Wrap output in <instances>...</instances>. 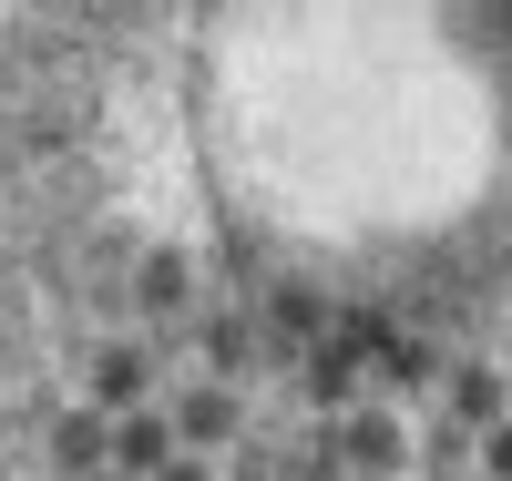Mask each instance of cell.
<instances>
[{
	"label": "cell",
	"instance_id": "13",
	"mask_svg": "<svg viewBox=\"0 0 512 481\" xmlns=\"http://www.w3.org/2000/svg\"><path fill=\"white\" fill-rule=\"evenodd\" d=\"M461 461H472V430H451V420H441V430H431V471H441V481H451V471H461Z\"/></svg>",
	"mask_w": 512,
	"mask_h": 481
},
{
	"label": "cell",
	"instance_id": "11",
	"mask_svg": "<svg viewBox=\"0 0 512 481\" xmlns=\"http://www.w3.org/2000/svg\"><path fill=\"white\" fill-rule=\"evenodd\" d=\"M379 379H390V389H431V379H441L431 338H390V348H379Z\"/></svg>",
	"mask_w": 512,
	"mask_h": 481
},
{
	"label": "cell",
	"instance_id": "14",
	"mask_svg": "<svg viewBox=\"0 0 512 481\" xmlns=\"http://www.w3.org/2000/svg\"><path fill=\"white\" fill-rule=\"evenodd\" d=\"M482 481H512V420L482 430Z\"/></svg>",
	"mask_w": 512,
	"mask_h": 481
},
{
	"label": "cell",
	"instance_id": "10",
	"mask_svg": "<svg viewBox=\"0 0 512 481\" xmlns=\"http://www.w3.org/2000/svg\"><path fill=\"white\" fill-rule=\"evenodd\" d=\"M195 338H205V369H216V379L236 389V369L256 359V318H236V308H226V318H205Z\"/></svg>",
	"mask_w": 512,
	"mask_h": 481
},
{
	"label": "cell",
	"instance_id": "8",
	"mask_svg": "<svg viewBox=\"0 0 512 481\" xmlns=\"http://www.w3.org/2000/svg\"><path fill=\"white\" fill-rule=\"evenodd\" d=\"M134 297H144V318H185V297H195V267L175 246H154L144 267H134Z\"/></svg>",
	"mask_w": 512,
	"mask_h": 481
},
{
	"label": "cell",
	"instance_id": "12",
	"mask_svg": "<svg viewBox=\"0 0 512 481\" xmlns=\"http://www.w3.org/2000/svg\"><path fill=\"white\" fill-rule=\"evenodd\" d=\"M277 481H349V471H338V451H328V430H318V441L297 451V471H277Z\"/></svg>",
	"mask_w": 512,
	"mask_h": 481
},
{
	"label": "cell",
	"instance_id": "16",
	"mask_svg": "<svg viewBox=\"0 0 512 481\" xmlns=\"http://www.w3.org/2000/svg\"><path fill=\"white\" fill-rule=\"evenodd\" d=\"M226 481H277V471H267V461H236V471H226Z\"/></svg>",
	"mask_w": 512,
	"mask_h": 481
},
{
	"label": "cell",
	"instance_id": "7",
	"mask_svg": "<svg viewBox=\"0 0 512 481\" xmlns=\"http://www.w3.org/2000/svg\"><path fill=\"white\" fill-rule=\"evenodd\" d=\"M328 328H338V318H328V297H318V287H297V277L267 287V338H277V348H318Z\"/></svg>",
	"mask_w": 512,
	"mask_h": 481
},
{
	"label": "cell",
	"instance_id": "6",
	"mask_svg": "<svg viewBox=\"0 0 512 481\" xmlns=\"http://www.w3.org/2000/svg\"><path fill=\"white\" fill-rule=\"evenodd\" d=\"M52 461H62L72 481L113 471V420H103V410H62V420H52Z\"/></svg>",
	"mask_w": 512,
	"mask_h": 481
},
{
	"label": "cell",
	"instance_id": "5",
	"mask_svg": "<svg viewBox=\"0 0 512 481\" xmlns=\"http://www.w3.org/2000/svg\"><path fill=\"white\" fill-rule=\"evenodd\" d=\"M175 451H185V441H175V420H164V410H123V420H113V481H154Z\"/></svg>",
	"mask_w": 512,
	"mask_h": 481
},
{
	"label": "cell",
	"instance_id": "17",
	"mask_svg": "<svg viewBox=\"0 0 512 481\" xmlns=\"http://www.w3.org/2000/svg\"><path fill=\"white\" fill-rule=\"evenodd\" d=\"M93 481H113V471H93Z\"/></svg>",
	"mask_w": 512,
	"mask_h": 481
},
{
	"label": "cell",
	"instance_id": "1",
	"mask_svg": "<svg viewBox=\"0 0 512 481\" xmlns=\"http://www.w3.org/2000/svg\"><path fill=\"white\" fill-rule=\"evenodd\" d=\"M328 451H338L349 481H400V471H410V430H400L390 400H359V410L328 420Z\"/></svg>",
	"mask_w": 512,
	"mask_h": 481
},
{
	"label": "cell",
	"instance_id": "9",
	"mask_svg": "<svg viewBox=\"0 0 512 481\" xmlns=\"http://www.w3.org/2000/svg\"><path fill=\"white\" fill-rule=\"evenodd\" d=\"M308 400H318V410H359V359L338 348V328L308 348Z\"/></svg>",
	"mask_w": 512,
	"mask_h": 481
},
{
	"label": "cell",
	"instance_id": "15",
	"mask_svg": "<svg viewBox=\"0 0 512 481\" xmlns=\"http://www.w3.org/2000/svg\"><path fill=\"white\" fill-rule=\"evenodd\" d=\"M154 481H216V471H205V451H175V461H164Z\"/></svg>",
	"mask_w": 512,
	"mask_h": 481
},
{
	"label": "cell",
	"instance_id": "3",
	"mask_svg": "<svg viewBox=\"0 0 512 481\" xmlns=\"http://www.w3.org/2000/svg\"><path fill=\"white\" fill-rule=\"evenodd\" d=\"M164 420H175V441H185V451H216V441H236V420H246V400H236L226 379H195V389H185V400L164 410Z\"/></svg>",
	"mask_w": 512,
	"mask_h": 481
},
{
	"label": "cell",
	"instance_id": "2",
	"mask_svg": "<svg viewBox=\"0 0 512 481\" xmlns=\"http://www.w3.org/2000/svg\"><path fill=\"white\" fill-rule=\"evenodd\" d=\"M441 420H451V430H472V441H482V430H502V420H512V400H502V369L461 359V369L441 379Z\"/></svg>",
	"mask_w": 512,
	"mask_h": 481
},
{
	"label": "cell",
	"instance_id": "4",
	"mask_svg": "<svg viewBox=\"0 0 512 481\" xmlns=\"http://www.w3.org/2000/svg\"><path fill=\"white\" fill-rule=\"evenodd\" d=\"M93 410H103V420H123V410H154V359H144L134 338H113L103 359H93Z\"/></svg>",
	"mask_w": 512,
	"mask_h": 481
}]
</instances>
